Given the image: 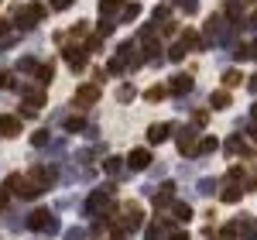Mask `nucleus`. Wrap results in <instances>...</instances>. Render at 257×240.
Listing matches in <instances>:
<instances>
[{
  "label": "nucleus",
  "mask_w": 257,
  "mask_h": 240,
  "mask_svg": "<svg viewBox=\"0 0 257 240\" xmlns=\"http://www.w3.org/2000/svg\"><path fill=\"white\" fill-rule=\"evenodd\" d=\"M28 226H31L35 233H55V230H59L55 213H48V209H35V213L28 216Z\"/></svg>",
  "instance_id": "f257e3e1"
},
{
  "label": "nucleus",
  "mask_w": 257,
  "mask_h": 240,
  "mask_svg": "<svg viewBox=\"0 0 257 240\" xmlns=\"http://www.w3.org/2000/svg\"><path fill=\"white\" fill-rule=\"evenodd\" d=\"M178 155L182 158H196L199 155V138H196V131L192 127H178Z\"/></svg>",
  "instance_id": "f03ea898"
},
{
  "label": "nucleus",
  "mask_w": 257,
  "mask_h": 240,
  "mask_svg": "<svg viewBox=\"0 0 257 240\" xmlns=\"http://www.w3.org/2000/svg\"><path fill=\"white\" fill-rule=\"evenodd\" d=\"M141 216H144V213H141L138 202H123V216L117 220V230H120V233H127V230H138V226H141Z\"/></svg>",
  "instance_id": "7ed1b4c3"
},
{
  "label": "nucleus",
  "mask_w": 257,
  "mask_h": 240,
  "mask_svg": "<svg viewBox=\"0 0 257 240\" xmlns=\"http://www.w3.org/2000/svg\"><path fill=\"white\" fill-rule=\"evenodd\" d=\"M41 14H45L41 4H28V7H21V11H18V28H21V31H28L35 21H41Z\"/></svg>",
  "instance_id": "20e7f679"
},
{
  "label": "nucleus",
  "mask_w": 257,
  "mask_h": 240,
  "mask_svg": "<svg viewBox=\"0 0 257 240\" xmlns=\"http://www.w3.org/2000/svg\"><path fill=\"white\" fill-rule=\"evenodd\" d=\"M110 206H113V189H110V185H106V189H96V192H93V199L86 202V209H89V213L110 209Z\"/></svg>",
  "instance_id": "39448f33"
},
{
  "label": "nucleus",
  "mask_w": 257,
  "mask_h": 240,
  "mask_svg": "<svg viewBox=\"0 0 257 240\" xmlns=\"http://www.w3.org/2000/svg\"><path fill=\"white\" fill-rule=\"evenodd\" d=\"M96 100H99V86L96 82H86V86L76 89V106H93Z\"/></svg>",
  "instance_id": "423d86ee"
},
{
  "label": "nucleus",
  "mask_w": 257,
  "mask_h": 240,
  "mask_svg": "<svg viewBox=\"0 0 257 240\" xmlns=\"http://www.w3.org/2000/svg\"><path fill=\"white\" fill-rule=\"evenodd\" d=\"M127 165H131V172H144V168L151 165V151H148V148H134V151L127 155Z\"/></svg>",
  "instance_id": "0eeeda50"
},
{
  "label": "nucleus",
  "mask_w": 257,
  "mask_h": 240,
  "mask_svg": "<svg viewBox=\"0 0 257 240\" xmlns=\"http://www.w3.org/2000/svg\"><path fill=\"white\" fill-rule=\"evenodd\" d=\"M168 93H175V96H182V93H192V76H189V72H178L175 79L168 82Z\"/></svg>",
  "instance_id": "6e6552de"
},
{
  "label": "nucleus",
  "mask_w": 257,
  "mask_h": 240,
  "mask_svg": "<svg viewBox=\"0 0 257 240\" xmlns=\"http://www.w3.org/2000/svg\"><path fill=\"white\" fill-rule=\"evenodd\" d=\"M168 134H172V124H151V127H148V141H151V144H161Z\"/></svg>",
  "instance_id": "1a4fd4ad"
},
{
  "label": "nucleus",
  "mask_w": 257,
  "mask_h": 240,
  "mask_svg": "<svg viewBox=\"0 0 257 240\" xmlns=\"http://www.w3.org/2000/svg\"><path fill=\"white\" fill-rule=\"evenodd\" d=\"M219 28H223V14H213V18L206 21V45L219 38Z\"/></svg>",
  "instance_id": "9d476101"
},
{
  "label": "nucleus",
  "mask_w": 257,
  "mask_h": 240,
  "mask_svg": "<svg viewBox=\"0 0 257 240\" xmlns=\"http://www.w3.org/2000/svg\"><path fill=\"white\" fill-rule=\"evenodd\" d=\"M172 216H175V220L178 223H189V220H192V206H189V202H172Z\"/></svg>",
  "instance_id": "9b49d317"
},
{
  "label": "nucleus",
  "mask_w": 257,
  "mask_h": 240,
  "mask_svg": "<svg viewBox=\"0 0 257 240\" xmlns=\"http://www.w3.org/2000/svg\"><path fill=\"white\" fill-rule=\"evenodd\" d=\"M65 62L72 69H86V52L82 48H65Z\"/></svg>",
  "instance_id": "f8f14e48"
},
{
  "label": "nucleus",
  "mask_w": 257,
  "mask_h": 240,
  "mask_svg": "<svg viewBox=\"0 0 257 240\" xmlns=\"http://www.w3.org/2000/svg\"><path fill=\"white\" fill-rule=\"evenodd\" d=\"M226 155H254V148H250V144H243V138H230Z\"/></svg>",
  "instance_id": "ddd939ff"
},
{
  "label": "nucleus",
  "mask_w": 257,
  "mask_h": 240,
  "mask_svg": "<svg viewBox=\"0 0 257 240\" xmlns=\"http://www.w3.org/2000/svg\"><path fill=\"white\" fill-rule=\"evenodd\" d=\"M240 196H243V189H240V185H233V182H226V185H223V196H219V199H223V202H237Z\"/></svg>",
  "instance_id": "4468645a"
},
{
  "label": "nucleus",
  "mask_w": 257,
  "mask_h": 240,
  "mask_svg": "<svg viewBox=\"0 0 257 240\" xmlns=\"http://www.w3.org/2000/svg\"><path fill=\"white\" fill-rule=\"evenodd\" d=\"M219 148V138H213V134H206V138H199V155H213Z\"/></svg>",
  "instance_id": "2eb2a0df"
},
{
  "label": "nucleus",
  "mask_w": 257,
  "mask_h": 240,
  "mask_svg": "<svg viewBox=\"0 0 257 240\" xmlns=\"http://www.w3.org/2000/svg\"><path fill=\"white\" fill-rule=\"evenodd\" d=\"M209 103H213L216 110H226V106H230V89H216V93L209 96Z\"/></svg>",
  "instance_id": "dca6fc26"
},
{
  "label": "nucleus",
  "mask_w": 257,
  "mask_h": 240,
  "mask_svg": "<svg viewBox=\"0 0 257 240\" xmlns=\"http://www.w3.org/2000/svg\"><path fill=\"white\" fill-rule=\"evenodd\" d=\"M18 131H21L18 117H0V134H18Z\"/></svg>",
  "instance_id": "f3484780"
},
{
  "label": "nucleus",
  "mask_w": 257,
  "mask_h": 240,
  "mask_svg": "<svg viewBox=\"0 0 257 240\" xmlns=\"http://www.w3.org/2000/svg\"><path fill=\"white\" fill-rule=\"evenodd\" d=\"M24 100H28V110H38L41 103H45V89H28Z\"/></svg>",
  "instance_id": "a211bd4d"
},
{
  "label": "nucleus",
  "mask_w": 257,
  "mask_h": 240,
  "mask_svg": "<svg viewBox=\"0 0 257 240\" xmlns=\"http://www.w3.org/2000/svg\"><path fill=\"white\" fill-rule=\"evenodd\" d=\"M185 52H189V45H185V41H175V45L168 48V59H172V62H182V59H185Z\"/></svg>",
  "instance_id": "6ab92c4d"
},
{
  "label": "nucleus",
  "mask_w": 257,
  "mask_h": 240,
  "mask_svg": "<svg viewBox=\"0 0 257 240\" xmlns=\"http://www.w3.org/2000/svg\"><path fill=\"white\" fill-rule=\"evenodd\" d=\"M240 82H243L240 69H226V72H223V86H230V89H233V86H240Z\"/></svg>",
  "instance_id": "aec40b11"
},
{
  "label": "nucleus",
  "mask_w": 257,
  "mask_h": 240,
  "mask_svg": "<svg viewBox=\"0 0 257 240\" xmlns=\"http://www.w3.org/2000/svg\"><path fill=\"white\" fill-rule=\"evenodd\" d=\"M117 7H120V0H99V14H103V18H113Z\"/></svg>",
  "instance_id": "412c9836"
},
{
  "label": "nucleus",
  "mask_w": 257,
  "mask_h": 240,
  "mask_svg": "<svg viewBox=\"0 0 257 240\" xmlns=\"http://www.w3.org/2000/svg\"><path fill=\"white\" fill-rule=\"evenodd\" d=\"M134 96H138V89H134V86H120V89H117V100L120 103H131Z\"/></svg>",
  "instance_id": "4be33fe9"
},
{
  "label": "nucleus",
  "mask_w": 257,
  "mask_h": 240,
  "mask_svg": "<svg viewBox=\"0 0 257 240\" xmlns=\"http://www.w3.org/2000/svg\"><path fill=\"white\" fill-rule=\"evenodd\" d=\"M52 76H55V69H52V62H41V65H38V79H41V82H48Z\"/></svg>",
  "instance_id": "5701e85b"
},
{
  "label": "nucleus",
  "mask_w": 257,
  "mask_h": 240,
  "mask_svg": "<svg viewBox=\"0 0 257 240\" xmlns=\"http://www.w3.org/2000/svg\"><path fill=\"white\" fill-rule=\"evenodd\" d=\"M165 96H168V89H165V86H151V89H148V100H151V103L165 100Z\"/></svg>",
  "instance_id": "b1692460"
},
{
  "label": "nucleus",
  "mask_w": 257,
  "mask_h": 240,
  "mask_svg": "<svg viewBox=\"0 0 257 240\" xmlns=\"http://www.w3.org/2000/svg\"><path fill=\"white\" fill-rule=\"evenodd\" d=\"M48 141H52V134H48V131L41 127V131H35V138H31V144H38V148H45Z\"/></svg>",
  "instance_id": "393cba45"
},
{
  "label": "nucleus",
  "mask_w": 257,
  "mask_h": 240,
  "mask_svg": "<svg viewBox=\"0 0 257 240\" xmlns=\"http://www.w3.org/2000/svg\"><path fill=\"white\" fill-rule=\"evenodd\" d=\"M138 14H141V7H138V4H127L120 18H123V21H134V18H138Z\"/></svg>",
  "instance_id": "a878e982"
},
{
  "label": "nucleus",
  "mask_w": 257,
  "mask_h": 240,
  "mask_svg": "<svg viewBox=\"0 0 257 240\" xmlns=\"http://www.w3.org/2000/svg\"><path fill=\"white\" fill-rule=\"evenodd\" d=\"M178 7H182L185 14H196V11H199V0H178Z\"/></svg>",
  "instance_id": "bb28decb"
},
{
  "label": "nucleus",
  "mask_w": 257,
  "mask_h": 240,
  "mask_svg": "<svg viewBox=\"0 0 257 240\" xmlns=\"http://www.w3.org/2000/svg\"><path fill=\"white\" fill-rule=\"evenodd\" d=\"M69 31H72L76 38H86V31H89V21H79V24H76V28H69Z\"/></svg>",
  "instance_id": "cd10ccee"
},
{
  "label": "nucleus",
  "mask_w": 257,
  "mask_h": 240,
  "mask_svg": "<svg viewBox=\"0 0 257 240\" xmlns=\"http://www.w3.org/2000/svg\"><path fill=\"white\" fill-rule=\"evenodd\" d=\"M120 168H123V161H120V158H106V172H110V175H117Z\"/></svg>",
  "instance_id": "c85d7f7f"
},
{
  "label": "nucleus",
  "mask_w": 257,
  "mask_h": 240,
  "mask_svg": "<svg viewBox=\"0 0 257 240\" xmlns=\"http://www.w3.org/2000/svg\"><path fill=\"white\" fill-rule=\"evenodd\" d=\"M206 120H209V113H206V110H196V117H192V127H206Z\"/></svg>",
  "instance_id": "c756f323"
},
{
  "label": "nucleus",
  "mask_w": 257,
  "mask_h": 240,
  "mask_svg": "<svg viewBox=\"0 0 257 240\" xmlns=\"http://www.w3.org/2000/svg\"><path fill=\"white\" fill-rule=\"evenodd\" d=\"M199 192H206V196H209V192H216V182H213V179H202V182H199Z\"/></svg>",
  "instance_id": "7c9ffc66"
},
{
  "label": "nucleus",
  "mask_w": 257,
  "mask_h": 240,
  "mask_svg": "<svg viewBox=\"0 0 257 240\" xmlns=\"http://www.w3.org/2000/svg\"><path fill=\"white\" fill-rule=\"evenodd\" d=\"M7 206H11V189L0 185V209H7Z\"/></svg>",
  "instance_id": "2f4dec72"
},
{
  "label": "nucleus",
  "mask_w": 257,
  "mask_h": 240,
  "mask_svg": "<svg viewBox=\"0 0 257 240\" xmlns=\"http://www.w3.org/2000/svg\"><path fill=\"white\" fill-rule=\"evenodd\" d=\"M65 131H82V117H69L65 120Z\"/></svg>",
  "instance_id": "473e14b6"
},
{
  "label": "nucleus",
  "mask_w": 257,
  "mask_h": 240,
  "mask_svg": "<svg viewBox=\"0 0 257 240\" xmlns=\"http://www.w3.org/2000/svg\"><path fill=\"white\" fill-rule=\"evenodd\" d=\"M86 48H89V52H96V48H103V38H89V41H86Z\"/></svg>",
  "instance_id": "72a5a7b5"
},
{
  "label": "nucleus",
  "mask_w": 257,
  "mask_h": 240,
  "mask_svg": "<svg viewBox=\"0 0 257 240\" xmlns=\"http://www.w3.org/2000/svg\"><path fill=\"white\" fill-rule=\"evenodd\" d=\"M86 237V230H69V233H65V240H82Z\"/></svg>",
  "instance_id": "f704fd0d"
},
{
  "label": "nucleus",
  "mask_w": 257,
  "mask_h": 240,
  "mask_svg": "<svg viewBox=\"0 0 257 240\" xmlns=\"http://www.w3.org/2000/svg\"><path fill=\"white\" fill-rule=\"evenodd\" d=\"M69 4H72V0H52V7H55V11H65Z\"/></svg>",
  "instance_id": "c9c22d12"
},
{
  "label": "nucleus",
  "mask_w": 257,
  "mask_h": 240,
  "mask_svg": "<svg viewBox=\"0 0 257 240\" xmlns=\"http://www.w3.org/2000/svg\"><path fill=\"white\" fill-rule=\"evenodd\" d=\"M11 82H14V76H11V72H0V86H11Z\"/></svg>",
  "instance_id": "e433bc0d"
},
{
  "label": "nucleus",
  "mask_w": 257,
  "mask_h": 240,
  "mask_svg": "<svg viewBox=\"0 0 257 240\" xmlns=\"http://www.w3.org/2000/svg\"><path fill=\"white\" fill-rule=\"evenodd\" d=\"M247 89H250V93H257V72L250 76V79H247Z\"/></svg>",
  "instance_id": "4c0bfd02"
},
{
  "label": "nucleus",
  "mask_w": 257,
  "mask_h": 240,
  "mask_svg": "<svg viewBox=\"0 0 257 240\" xmlns=\"http://www.w3.org/2000/svg\"><path fill=\"white\" fill-rule=\"evenodd\" d=\"M172 240H189V233H182V230H178V233H172Z\"/></svg>",
  "instance_id": "58836bf2"
},
{
  "label": "nucleus",
  "mask_w": 257,
  "mask_h": 240,
  "mask_svg": "<svg viewBox=\"0 0 257 240\" xmlns=\"http://www.w3.org/2000/svg\"><path fill=\"white\" fill-rule=\"evenodd\" d=\"M250 59H257V41H254V45H250Z\"/></svg>",
  "instance_id": "ea45409f"
},
{
  "label": "nucleus",
  "mask_w": 257,
  "mask_h": 240,
  "mask_svg": "<svg viewBox=\"0 0 257 240\" xmlns=\"http://www.w3.org/2000/svg\"><path fill=\"white\" fill-rule=\"evenodd\" d=\"M110 240H123V237H120V233H117V237H110Z\"/></svg>",
  "instance_id": "a19ab883"
}]
</instances>
